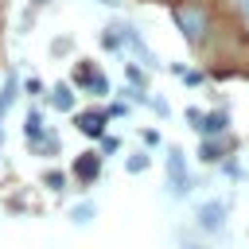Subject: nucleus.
<instances>
[{
    "instance_id": "obj_15",
    "label": "nucleus",
    "mask_w": 249,
    "mask_h": 249,
    "mask_svg": "<svg viewBox=\"0 0 249 249\" xmlns=\"http://www.w3.org/2000/svg\"><path fill=\"white\" fill-rule=\"evenodd\" d=\"M198 160H206V163H218V160H222V152H218L214 144H198Z\"/></svg>"
},
{
    "instance_id": "obj_17",
    "label": "nucleus",
    "mask_w": 249,
    "mask_h": 249,
    "mask_svg": "<svg viewBox=\"0 0 249 249\" xmlns=\"http://www.w3.org/2000/svg\"><path fill=\"white\" fill-rule=\"evenodd\" d=\"M183 117H187V124H191V128H195V132H198V124H202V113H198V109H195V105H191V109H187V113H183Z\"/></svg>"
},
{
    "instance_id": "obj_21",
    "label": "nucleus",
    "mask_w": 249,
    "mask_h": 249,
    "mask_svg": "<svg viewBox=\"0 0 249 249\" xmlns=\"http://www.w3.org/2000/svg\"><path fill=\"white\" fill-rule=\"evenodd\" d=\"M245 12H249V0H245Z\"/></svg>"
},
{
    "instance_id": "obj_4",
    "label": "nucleus",
    "mask_w": 249,
    "mask_h": 249,
    "mask_svg": "<svg viewBox=\"0 0 249 249\" xmlns=\"http://www.w3.org/2000/svg\"><path fill=\"white\" fill-rule=\"evenodd\" d=\"M105 124H109V113L105 109H82L78 113V128L86 132V136H105Z\"/></svg>"
},
{
    "instance_id": "obj_9",
    "label": "nucleus",
    "mask_w": 249,
    "mask_h": 249,
    "mask_svg": "<svg viewBox=\"0 0 249 249\" xmlns=\"http://www.w3.org/2000/svg\"><path fill=\"white\" fill-rule=\"evenodd\" d=\"M23 128H27V140H31V144H39V136H43V113H39V109H31Z\"/></svg>"
},
{
    "instance_id": "obj_14",
    "label": "nucleus",
    "mask_w": 249,
    "mask_h": 249,
    "mask_svg": "<svg viewBox=\"0 0 249 249\" xmlns=\"http://www.w3.org/2000/svg\"><path fill=\"white\" fill-rule=\"evenodd\" d=\"M35 148H39V152H47V156H54V152H58V136H54V132H47V136H39V144H35Z\"/></svg>"
},
{
    "instance_id": "obj_18",
    "label": "nucleus",
    "mask_w": 249,
    "mask_h": 249,
    "mask_svg": "<svg viewBox=\"0 0 249 249\" xmlns=\"http://www.w3.org/2000/svg\"><path fill=\"white\" fill-rule=\"evenodd\" d=\"M117 148H121V140H117V136H101V152H105V156H113Z\"/></svg>"
},
{
    "instance_id": "obj_8",
    "label": "nucleus",
    "mask_w": 249,
    "mask_h": 249,
    "mask_svg": "<svg viewBox=\"0 0 249 249\" xmlns=\"http://www.w3.org/2000/svg\"><path fill=\"white\" fill-rule=\"evenodd\" d=\"M51 105H54L58 113H70V109H74V89H70V82H58V86L51 89Z\"/></svg>"
},
{
    "instance_id": "obj_5",
    "label": "nucleus",
    "mask_w": 249,
    "mask_h": 249,
    "mask_svg": "<svg viewBox=\"0 0 249 249\" xmlns=\"http://www.w3.org/2000/svg\"><path fill=\"white\" fill-rule=\"evenodd\" d=\"M97 171H101V156H97V152H82V156L74 160V175H78L82 183H93Z\"/></svg>"
},
{
    "instance_id": "obj_1",
    "label": "nucleus",
    "mask_w": 249,
    "mask_h": 249,
    "mask_svg": "<svg viewBox=\"0 0 249 249\" xmlns=\"http://www.w3.org/2000/svg\"><path fill=\"white\" fill-rule=\"evenodd\" d=\"M171 19L179 23V31H183V39L191 47H198L206 39V12H202V4H175Z\"/></svg>"
},
{
    "instance_id": "obj_11",
    "label": "nucleus",
    "mask_w": 249,
    "mask_h": 249,
    "mask_svg": "<svg viewBox=\"0 0 249 249\" xmlns=\"http://www.w3.org/2000/svg\"><path fill=\"white\" fill-rule=\"evenodd\" d=\"M124 74H128V86H132L136 93H148V74H144L140 66H132V62H128V70H124Z\"/></svg>"
},
{
    "instance_id": "obj_2",
    "label": "nucleus",
    "mask_w": 249,
    "mask_h": 249,
    "mask_svg": "<svg viewBox=\"0 0 249 249\" xmlns=\"http://www.w3.org/2000/svg\"><path fill=\"white\" fill-rule=\"evenodd\" d=\"M226 214H230V206H226L222 198H210V202L198 206L195 218H198V230H202V233H222V230H226Z\"/></svg>"
},
{
    "instance_id": "obj_16",
    "label": "nucleus",
    "mask_w": 249,
    "mask_h": 249,
    "mask_svg": "<svg viewBox=\"0 0 249 249\" xmlns=\"http://www.w3.org/2000/svg\"><path fill=\"white\" fill-rule=\"evenodd\" d=\"M43 183H47L51 191H62V183H66V175H62V171H47V175H43Z\"/></svg>"
},
{
    "instance_id": "obj_19",
    "label": "nucleus",
    "mask_w": 249,
    "mask_h": 249,
    "mask_svg": "<svg viewBox=\"0 0 249 249\" xmlns=\"http://www.w3.org/2000/svg\"><path fill=\"white\" fill-rule=\"evenodd\" d=\"M97 4H109V8H117V4H121V0H97Z\"/></svg>"
},
{
    "instance_id": "obj_7",
    "label": "nucleus",
    "mask_w": 249,
    "mask_h": 249,
    "mask_svg": "<svg viewBox=\"0 0 249 249\" xmlns=\"http://www.w3.org/2000/svg\"><path fill=\"white\" fill-rule=\"evenodd\" d=\"M16 93H19V78L8 74V78H4V89H0V136H4V113H8V105L16 101Z\"/></svg>"
},
{
    "instance_id": "obj_12",
    "label": "nucleus",
    "mask_w": 249,
    "mask_h": 249,
    "mask_svg": "<svg viewBox=\"0 0 249 249\" xmlns=\"http://www.w3.org/2000/svg\"><path fill=\"white\" fill-rule=\"evenodd\" d=\"M101 47H105V51H121V31H117V27H113V31L105 27V31H101Z\"/></svg>"
},
{
    "instance_id": "obj_10",
    "label": "nucleus",
    "mask_w": 249,
    "mask_h": 249,
    "mask_svg": "<svg viewBox=\"0 0 249 249\" xmlns=\"http://www.w3.org/2000/svg\"><path fill=\"white\" fill-rule=\"evenodd\" d=\"M70 222H74V226H89V222H93V202H78V206H70Z\"/></svg>"
},
{
    "instance_id": "obj_13",
    "label": "nucleus",
    "mask_w": 249,
    "mask_h": 249,
    "mask_svg": "<svg viewBox=\"0 0 249 249\" xmlns=\"http://www.w3.org/2000/svg\"><path fill=\"white\" fill-rule=\"evenodd\" d=\"M148 163H152V160H148V152H136V156H128V163H124V167L136 175V171H148Z\"/></svg>"
},
{
    "instance_id": "obj_20",
    "label": "nucleus",
    "mask_w": 249,
    "mask_h": 249,
    "mask_svg": "<svg viewBox=\"0 0 249 249\" xmlns=\"http://www.w3.org/2000/svg\"><path fill=\"white\" fill-rule=\"evenodd\" d=\"M35 4H47V0H35Z\"/></svg>"
},
{
    "instance_id": "obj_6",
    "label": "nucleus",
    "mask_w": 249,
    "mask_h": 249,
    "mask_svg": "<svg viewBox=\"0 0 249 249\" xmlns=\"http://www.w3.org/2000/svg\"><path fill=\"white\" fill-rule=\"evenodd\" d=\"M226 124H230V113H226V109H214V113H202L198 132H202V136H218V132H226Z\"/></svg>"
},
{
    "instance_id": "obj_3",
    "label": "nucleus",
    "mask_w": 249,
    "mask_h": 249,
    "mask_svg": "<svg viewBox=\"0 0 249 249\" xmlns=\"http://www.w3.org/2000/svg\"><path fill=\"white\" fill-rule=\"evenodd\" d=\"M167 183H171V191L183 198L187 191H191V175H187V160H183V148H175L171 144V152H167Z\"/></svg>"
}]
</instances>
